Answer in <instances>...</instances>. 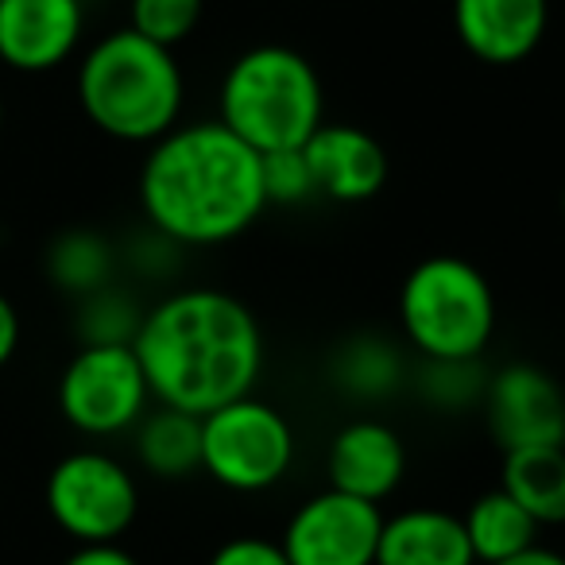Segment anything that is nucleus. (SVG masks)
Here are the masks:
<instances>
[{
    "instance_id": "obj_26",
    "label": "nucleus",
    "mask_w": 565,
    "mask_h": 565,
    "mask_svg": "<svg viewBox=\"0 0 565 565\" xmlns=\"http://www.w3.org/2000/svg\"><path fill=\"white\" fill-rule=\"evenodd\" d=\"M120 259H128L140 275H167L179 264V244L167 241L163 233H156V228L148 225V233H143L140 241H132L128 252H120Z\"/></svg>"
},
{
    "instance_id": "obj_24",
    "label": "nucleus",
    "mask_w": 565,
    "mask_h": 565,
    "mask_svg": "<svg viewBox=\"0 0 565 565\" xmlns=\"http://www.w3.org/2000/svg\"><path fill=\"white\" fill-rule=\"evenodd\" d=\"M259 179H264L267 205H302L318 194L315 171H310L302 148L264 151L259 156Z\"/></svg>"
},
{
    "instance_id": "obj_14",
    "label": "nucleus",
    "mask_w": 565,
    "mask_h": 565,
    "mask_svg": "<svg viewBox=\"0 0 565 565\" xmlns=\"http://www.w3.org/2000/svg\"><path fill=\"white\" fill-rule=\"evenodd\" d=\"M318 194L333 202H369L387 182V151L372 132L353 125H322L302 143Z\"/></svg>"
},
{
    "instance_id": "obj_16",
    "label": "nucleus",
    "mask_w": 565,
    "mask_h": 565,
    "mask_svg": "<svg viewBox=\"0 0 565 565\" xmlns=\"http://www.w3.org/2000/svg\"><path fill=\"white\" fill-rule=\"evenodd\" d=\"M330 384L338 395L356 403H380V399H392L395 392L403 387V353L392 338L384 333H353L345 338L338 349H333L330 364Z\"/></svg>"
},
{
    "instance_id": "obj_29",
    "label": "nucleus",
    "mask_w": 565,
    "mask_h": 565,
    "mask_svg": "<svg viewBox=\"0 0 565 565\" xmlns=\"http://www.w3.org/2000/svg\"><path fill=\"white\" fill-rule=\"evenodd\" d=\"M495 565H565V554H557V550L534 542V546H526L523 554L508 557V562H495Z\"/></svg>"
},
{
    "instance_id": "obj_17",
    "label": "nucleus",
    "mask_w": 565,
    "mask_h": 565,
    "mask_svg": "<svg viewBox=\"0 0 565 565\" xmlns=\"http://www.w3.org/2000/svg\"><path fill=\"white\" fill-rule=\"evenodd\" d=\"M136 457L159 480H186L202 472V418L159 403V411H148L136 423Z\"/></svg>"
},
{
    "instance_id": "obj_20",
    "label": "nucleus",
    "mask_w": 565,
    "mask_h": 565,
    "mask_svg": "<svg viewBox=\"0 0 565 565\" xmlns=\"http://www.w3.org/2000/svg\"><path fill=\"white\" fill-rule=\"evenodd\" d=\"M43 267H47V279L63 295L86 299V295L117 282L120 252L109 236L94 233V228H66V233H58L51 241Z\"/></svg>"
},
{
    "instance_id": "obj_6",
    "label": "nucleus",
    "mask_w": 565,
    "mask_h": 565,
    "mask_svg": "<svg viewBox=\"0 0 565 565\" xmlns=\"http://www.w3.org/2000/svg\"><path fill=\"white\" fill-rule=\"evenodd\" d=\"M295 465V430L279 407L241 395L202 415V472L228 492H267Z\"/></svg>"
},
{
    "instance_id": "obj_2",
    "label": "nucleus",
    "mask_w": 565,
    "mask_h": 565,
    "mask_svg": "<svg viewBox=\"0 0 565 565\" xmlns=\"http://www.w3.org/2000/svg\"><path fill=\"white\" fill-rule=\"evenodd\" d=\"M140 210L179 248L236 241L267 210L259 151L221 120L174 125L140 167Z\"/></svg>"
},
{
    "instance_id": "obj_13",
    "label": "nucleus",
    "mask_w": 565,
    "mask_h": 565,
    "mask_svg": "<svg viewBox=\"0 0 565 565\" xmlns=\"http://www.w3.org/2000/svg\"><path fill=\"white\" fill-rule=\"evenodd\" d=\"M326 472H330V488L380 503L403 484L407 446L380 418H353L333 434L330 454H326Z\"/></svg>"
},
{
    "instance_id": "obj_15",
    "label": "nucleus",
    "mask_w": 565,
    "mask_h": 565,
    "mask_svg": "<svg viewBox=\"0 0 565 565\" xmlns=\"http://www.w3.org/2000/svg\"><path fill=\"white\" fill-rule=\"evenodd\" d=\"M376 565H477L465 523L438 508H411L384 519Z\"/></svg>"
},
{
    "instance_id": "obj_21",
    "label": "nucleus",
    "mask_w": 565,
    "mask_h": 565,
    "mask_svg": "<svg viewBox=\"0 0 565 565\" xmlns=\"http://www.w3.org/2000/svg\"><path fill=\"white\" fill-rule=\"evenodd\" d=\"M143 310L125 291L120 282H109L102 291L78 299V315H74V333L82 345H132L140 333Z\"/></svg>"
},
{
    "instance_id": "obj_25",
    "label": "nucleus",
    "mask_w": 565,
    "mask_h": 565,
    "mask_svg": "<svg viewBox=\"0 0 565 565\" xmlns=\"http://www.w3.org/2000/svg\"><path fill=\"white\" fill-rule=\"evenodd\" d=\"M205 565H291V562H287V554H282L279 542L244 534V539L221 542Z\"/></svg>"
},
{
    "instance_id": "obj_1",
    "label": "nucleus",
    "mask_w": 565,
    "mask_h": 565,
    "mask_svg": "<svg viewBox=\"0 0 565 565\" xmlns=\"http://www.w3.org/2000/svg\"><path fill=\"white\" fill-rule=\"evenodd\" d=\"M132 349L151 399L198 418L252 395L264 372V333L256 315L217 287H186L143 310Z\"/></svg>"
},
{
    "instance_id": "obj_5",
    "label": "nucleus",
    "mask_w": 565,
    "mask_h": 565,
    "mask_svg": "<svg viewBox=\"0 0 565 565\" xmlns=\"http://www.w3.org/2000/svg\"><path fill=\"white\" fill-rule=\"evenodd\" d=\"M399 326L423 361H477L495 333L488 275L461 256H426L399 287Z\"/></svg>"
},
{
    "instance_id": "obj_11",
    "label": "nucleus",
    "mask_w": 565,
    "mask_h": 565,
    "mask_svg": "<svg viewBox=\"0 0 565 565\" xmlns=\"http://www.w3.org/2000/svg\"><path fill=\"white\" fill-rule=\"evenodd\" d=\"M82 0H0V63L17 74H47L78 51Z\"/></svg>"
},
{
    "instance_id": "obj_10",
    "label": "nucleus",
    "mask_w": 565,
    "mask_h": 565,
    "mask_svg": "<svg viewBox=\"0 0 565 565\" xmlns=\"http://www.w3.org/2000/svg\"><path fill=\"white\" fill-rule=\"evenodd\" d=\"M484 415L503 454L523 446H565V392L539 364L519 361L492 372Z\"/></svg>"
},
{
    "instance_id": "obj_4",
    "label": "nucleus",
    "mask_w": 565,
    "mask_h": 565,
    "mask_svg": "<svg viewBox=\"0 0 565 565\" xmlns=\"http://www.w3.org/2000/svg\"><path fill=\"white\" fill-rule=\"evenodd\" d=\"M217 120L259 156L302 148L326 125L322 78L295 47L259 43L225 71Z\"/></svg>"
},
{
    "instance_id": "obj_22",
    "label": "nucleus",
    "mask_w": 565,
    "mask_h": 565,
    "mask_svg": "<svg viewBox=\"0 0 565 565\" xmlns=\"http://www.w3.org/2000/svg\"><path fill=\"white\" fill-rule=\"evenodd\" d=\"M484 392L488 372L480 356L477 361H423V372H418V395L446 415H465L469 407L484 403Z\"/></svg>"
},
{
    "instance_id": "obj_9",
    "label": "nucleus",
    "mask_w": 565,
    "mask_h": 565,
    "mask_svg": "<svg viewBox=\"0 0 565 565\" xmlns=\"http://www.w3.org/2000/svg\"><path fill=\"white\" fill-rule=\"evenodd\" d=\"M380 531V503L326 488L295 508L279 546L291 565H376Z\"/></svg>"
},
{
    "instance_id": "obj_3",
    "label": "nucleus",
    "mask_w": 565,
    "mask_h": 565,
    "mask_svg": "<svg viewBox=\"0 0 565 565\" xmlns=\"http://www.w3.org/2000/svg\"><path fill=\"white\" fill-rule=\"evenodd\" d=\"M78 105L97 132L120 143H156L182 117L186 82L171 47L132 28L102 35L78 63Z\"/></svg>"
},
{
    "instance_id": "obj_12",
    "label": "nucleus",
    "mask_w": 565,
    "mask_h": 565,
    "mask_svg": "<svg viewBox=\"0 0 565 565\" xmlns=\"http://www.w3.org/2000/svg\"><path fill=\"white\" fill-rule=\"evenodd\" d=\"M550 28V0H454V32L472 58L515 66L539 51Z\"/></svg>"
},
{
    "instance_id": "obj_19",
    "label": "nucleus",
    "mask_w": 565,
    "mask_h": 565,
    "mask_svg": "<svg viewBox=\"0 0 565 565\" xmlns=\"http://www.w3.org/2000/svg\"><path fill=\"white\" fill-rule=\"evenodd\" d=\"M461 523L472 557L484 565L508 562V557L523 554L526 546L539 542V523L531 519V511L519 500H511L503 488L477 495L472 508L461 515Z\"/></svg>"
},
{
    "instance_id": "obj_27",
    "label": "nucleus",
    "mask_w": 565,
    "mask_h": 565,
    "mask_svg": "<svg viewBox=\"0 0 565 565\" xmlns=\"http://www.w3.org/2000/svg\"><path fill=\"white\" fill-rule=\"evenodd\" d=\"M63 565H140L120 542H94V546H78Z\"/></svg>"
},
{
    "instance_id": "obj_30",
    "label": "nucleus",
    "mask_w": 565,
    "mask_h": 565,
    "mask_svg": "<svg viewBox=\"0 0 565 565\" xmlns=\"http://www.w3.org/2000/svg\"><path fill=\"white\" fill-rule=\"evenodd\" d=\"M0 128H4V102H0Z\"/></svg>"
},
{
    "instance_id": "obj_8",
    "label": "nucleus",
    "mask_w": 565,
    "mask_h": 565,
    "mask_svg": "<svg viewBox=\"0 0 565 565\" xmlns=\"http://www.w3.org/2000/svg\"><path fill=\"white\" fill-rule=\"evenodd\" d=\"M151 387L132 345H82L58 376V411L89 438L136 430Z\"/></svg>"
},
{
    "instance_id": "obj_18",
    "label": "nucleus",
    "mask_w": 565,
    "mask_h": 565,
    "mask_svg": "<svg viewBox=\"0 0 565 565\" xmlns=\"http://www.w3.org/2000/svg\"><path fill=\"white\" fill-rule=\"evenodd\" d=\"M500 488L523 503L539 526L565 523V446L508 449Z\"/></svg>"
},
{
    "instance_id": "obj_23",
    "label": "nucleus",
    "mask_w": 565,
    "mask_h": 565,
    "mask_svg": "<svg viewBox=\"0 0 565 565\" xmlns=\"http://www.w3.org/2000/svg\"><path fill=\"white\" fill-rule=\"evenodd\" d=\"M205 0H128V28L159 47H179L198 32Z\"/></svg>"
},
{
    "instance_id": "obj_7",
    "label": "nucleus",
    "mask_w": 565,
    "mask_h": 565,
    "mask_svg": "<svg viewBox=\"0 0 565 565\" xmlns=\"http://www.w3.org/2000/svg\"><path fill=\"white\" fill-rule=\"evenodd\" d=\"M43 503L58 531L71 534L78 546L120 542L140 515V484L117 457L78 449L51 469Z\"/></svg>"
},
{
    "instance_id": "obj_31",
    "label": "nucleus",
    "mask_w": 565,
    "mask_h": 565,
    "mask_svg": "<svg viewBox=\"0 0 565 565\" xmlns=\"http://www.w3.org/2000/svg\"><path fill=\"white\" fill-rule=\"evenodd\" d=\"M562 217H565V186H562Z\"/></svg>"
},
{
    "instance_id": "obj_28",
    "label": "nucleus",
    "mask_w": 565,
    "mask_h": 565,
    "mask_svg": "<svg viewBox=\"0 0 565 565\" xmlns=\"http://www.w3.org/2000/svg\"><path fill=\"white\" fill-rule=\"evenodd\" d=\"M17 345H20V315L9 302V295H0V369L12 361Z\"/></svg>"
}]
</instances>
